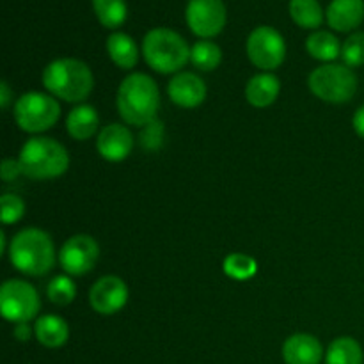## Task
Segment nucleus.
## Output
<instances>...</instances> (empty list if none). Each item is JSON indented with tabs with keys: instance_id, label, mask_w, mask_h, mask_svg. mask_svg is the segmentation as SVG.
<instances>
[{
	"instance_id": "obj_3",
	"label": "nucleus",
	"mask_w": 364,
	"mask_h": 364,
	"mask_svg": "<svg viewBox=\"0 0 364 364\" xmlns=\"http://www.w3.org/2000/svg\"><path fill=\"white\" fill-rule=\"evenodd\" d=\"M43 85L55 98L64 102H84L92 91L95 78L85 63L71 57L55 59L43 71Z\"/></svg>"
},
{
	"instance_id": "obj_18",
	"label": "nucleus",
	"mask_w": 364,
	"mask_h": 364,
	"mask_svg": "<svg viewBox=\"0 0 364 364\" xmlns=\"http://www.w3.org/2000/svg\"><path fill=\"white\" fill-rule=\"evenodd\" d=\"M36 340L46 348H59L70 338V327L66 320L57 315H45L38 318L34 326Z\"/></svg>"
},
{
	"instance_id": "obj_16",
	"label": "nucleus",
	"mask_w": 364,
	"mask_h": 364,
	"mask_svg": "<svg viewBox=\"0 0 364 364\" xmlns=\"http://www.w3.org/2000/svg\"><path fill=\"white\" fill-rule=\"evenodd\" d=\"M364 20V0H333L327 7V23L338 32H350Z\"/></svg>"
},
{
	"instance_id": "obj_23",
	"label": "nucleus",
	"mask_w": 364,
	"mask_h": 364,
	"mask_svg": "<svg viewBox=\"0 0 364 364\" xmlns=\"http://www.w3.org/2000/svg\"><path fill=\"white\" fill-rule=\"evenodd\" d=\"M290 16L302 28H316L323 23V9L318 0H290Z\"/></svg>"
},
{
	"instance_id": "obj_17",
	"label": "nucleus",
	"mask_w": 364,
	"mask_h": 364,
	"mask_svg": "<svg viewBox=\"0 0 364 364\" xmlns=\"http://www.w3.org/2000/svg\"><path fill=\"white\" fill-rule=\"evenodd\" d=\"M281 91L279 78L272 73L255 75L245 85V98L256 109H265L272 105Z\"/></svg>"
},
{
	"instance_id": "obj_2",
	"label": "nucleus",
	"mask_w": 364,
	"mask_h": 364,
	"mask_svg": "<svg viewBox=\"0 0 364 364\" xmlns=\"http://www.w3.org/2000/svg\"><path fill=\"white\" fill-rule=\"evenodd\" d=\"M9 259L11 265L25 276H45L53 269L55 247L46 231L27 228L11 240Z\"/></svg>"
},
{
	"instance_id": "obj_29",
	"label": "nucleus",
	"mask_w": 364,
	"mask_h": 364,
	"mask_svg": "<svg viewBox=\"0 0 364 364\" xmlns=\"http://www.w3.org/2000/svg\"><path fill=\"white\" fill-rule=\"evenodd\" d=\"M2 223L4 224H14L23 217L25 213V203L23 199L18 198L14 194H4L2 199Z\"/></svg>"
},
{
	"instance_id": "obj_8",
	"label": "nucleus",
	"mask_w": 364,
	"mask_h": 364,
	"mask_svg": "<svg viewBox=\"0 0 364 364\" xmlns=\"http://www.w3.org/2000/svg\"><path fill=\"white\" fill-rule=\"evenodd\" d=\"M39 295L32 284L9 279L0 288V309L4 318L13 323H28L39 313Z\"/></svg>"
},
{
	"instance_id": "obj_9",
	"label": "nucleus",
	"mask_w": 364,
	"mask_h": 364,
	"mask_svg": "<svg viewBox=\"0 0 364 364\" xmlns=\"http://www.w3.org/2000/svg\"><path fill=\"white\" fill-rule=\"evenodd\" d=\"M247 55L259 70H276L284 63L287 43L279 31L269 25L256 27L247 38Z\"/></svg>"
},
{
	"instance_id": "obj_22",
	"label": "nucleus",
	"mask_w": 364,
	"mask_h": 364,
	"mask_svg": "<svg viewBox=\"0 0 364 364\" xmlns=\"http://www.w3.org/2000/svg\"><path fill=\"white\" fill-rule=\"evenodd\" d=\"M363 348L354 338H336L327 348L326 364H363Z\"/></svg>"
},
{
	"instance_id": "obj_20",
	"label": "nucleus",
	"mask_w": 364,
	"mask_h": 364,
	"mask_svg": "<svg viewBox=\"0 0 364 364\" xmlns=\"http://www.w3.org/2000/svg\"><path fill=\"white\" fill-rule=\"evenodd\" d=\"M107 52L110 60L121 70H132L139 63V46L124 32H114L107 39Z\"/></svg>"
},
{
	"instance_id": "obj_11",
	"label": "nucleus",
	"mask_w": 364,
	"mask_h": 364,
	"mask_svg": "<svg viewBox=\"0 0 364 364\" xmlns=\"http://www.w3.org/2000/svg\"><path fill=\"white\" fill-rule=\"evenodd\" d=\"M100 258V247L89 235H75L60 247V267L71 276H84L91 272Z\"/></svg>"
},
{
	"instance_id": "obj_10",
	"label": "nucleus",
	"mask_w": 364,
	"mask_h": 364,
	"mask_svg": "<svg viewBox=\"0 0 364 364\" xmlns=\"http://www.w3.org/2000/svg\"><path fill=\"white\" fill-rule=\"evenodd\" d=\"M185 18L196 36L203 39L213 38L226 25V6L223 0H188Z\"/></svg>"
},
{
	"instance_id": "obj_1",
	"label": "nucleus",
	"mask_w": 364,
	"mask_h": 364,
	"mask_svg": "<svg viewBox=\"0 0 364 364\" xmlns=\"http://www.w3.org/2000/svg\"><path fill=\"white\" fill-rule=\"evenodd\" d=\"M160 95L155 80L149 75L132 73L117 89L119 116L132 127H146L156 119Z\"/></svg>"
},
{
	"instance_id": "obj_34",
	"label": "nucleus",
	"mask_w": 364,
	"mask_h": 364,
	"mask_svg": "<svg viewBox=\"0 0 364 364\" xmlns=\"http://www.w3.org/2000/svg\"><path fill=\"white\" fill-rule=\"evenodd\" d=\"M11 103V89L7 82H0V105L2 109H7Z\"/></svg>"
},
{
	"instance_id": "obj_24",
	"label": "nucleus",
	"mask_w": 364,
	"mask_h": 364,
	"mask_svg": "<svg viewBox=\"0 0 364 364\" xmlns=\"http://www.w3.org/2000/svg\"><path fill=\"white\" fill-rule=\"evenodd\" d=\"M92 9L100 23L107 28H117L128 16V6L124 0H92Z\"/></svg>"
},
{
	"instance_id": "obj_31",
	"label": "nucleus",
	"mask_w": 364,
	"mask_h": 364,
	"mask_svg": "<svg viewBox=\"0 0 364 364\" xmlns=\"http://www.w3.org/2000/svg\"><path fill=\"white\" fill-rule=\"evenodd\" d=\"M0 174H2L4 181H13L14 178H18L21 173V166L18 160L13 159H6L2 162V169H0Z\"/></svg>"
},
{
	"instance_id": "obj_32",
	"label": "nucleus",
	"mask_w": 364,
	"mask_h": 364,
	"mask_svg": "<svg viewBox=\"0 0 364 364\" xmlns=\"http://www.w3.org/2000/svg\"><path fill=\"white\" fill-rule=\"evenodd\" d=\"M352 124H354L355 134H358L361 139H364V105H361L358 110H355Z\"/></svg>"
},
{
	"instance_id": "obj_25",
	"label": "nucleus",
	"mask_w": 364,
	"mask_h": 364,
	"mask_svg": "<svg viewBox=\"0 0 364 364\" xmlns=\"http://www.w3.org/2000/svg\"><path fill=\"white\" fill-rule=\"evenodd\" d=\"M191 60L198 70L212 71L223 60V52H220L219 45H215L213 41L201 39L191 48Z\"/></svg>"
},
{
	"instance_id": "obj_14",
	"label": "nucleus",
	"mask_w": 364,
	"mask_h": 364,
	"mask_svg": "<svg viewBox=\"0 0 364 364\" xmlns=\"http://www.w3.org/2000/svg\"><path fill=\"white\" fill-rule=\"evenodd\" d=\"M169 98L176 103L178 107L183 109H194L201 105L206 98V85L203 78H199L196 73L183 71L178 73L167 85Z\"/></svg>"
},
{
	"instance_id": "obj_5",
	"label": "nucleus",
	"mask_w": 364,
	"mask_h": 364,
	"mask_svg": "<svg viewBox=\"0 0 364 364\" xmlns=\"http://www.w3.org/2000/svg\"><path fill=\"white\" fill-rule=\"evenodd\" d=\"M142 53L149 68L159 73H176L191 59V48L187 41L166 27L151 28L142 41Z\"/></svg>"
},
{
	"instance_id": "obj_21",
	"label": "nucleus",
	"mask_w": 364,
	"mask_h": 364,
	"mask_svg": "<svg viewBox=\"0 0 364 364\" xmlns=\"http://www.w3.org/2000/svg\"><path fill=\"white\" fill-rule=\"evenodd\" d=\"M306 50L313 59L323 60V63H333L338 57H341V43L334 34L326 31H316L306 41Z\"/></svg>"
},
{
	"instance_id": "obj_13",
	"label": "nucleus",
	"mask_w": 364,
	"mask_h": 364,
	"mask_svg": "<svg viewBox=\"0 0 364 364\" xmlns=\"http://www.w3.org/2000/svg\"><path fill=\"white\" fill-rule=\"evenodd\" d=\"M134 148V135L123 124H109L103 128L96 141L100 156L109 162H121L127 159Z\"/></svg>"
},
{
	"instance_id": "obj_19",
	"label": "nucleus",
	"mask_w": 364,
	"mask_h": 364,
	"mask_svg": "<svg viewBox=\"0 0 364 364\" xmlns=\"http://www.w3.org/2000/svg\"><path fill=\"white\" fill-rule=\"evenodd\" d=\"M100 116L95 107L91 105H78L68 114L66 130L75 141H85L92 137L98 130Z\"/></svg>"
},
{
	"instance_id": "obj_28",
	"label": "nucleus",
	"mask_w": 364,
	"mask_h": 364,
	"mask_svg": "<svg viewBox=\"0 0 364 364\" xmlns=\"http://www.w3.org/2000/svg\"><path fill=\"white\" fill-rule=\"evenodd\" d=\"M341 59L345 66L358 68L364 64V32H354L341 45Z\"/></svg>"
},
{
	"instance_id": "obj_35",
	"label": "nucleus",
	"mask_w": 364,
	"mask_h": 364,
	"mask_svg": "<svg viewBox=\"0 0 364 364\" xmlns=\"http://www.w3.org/2000/svg\"><path fill=\"white\" fill-rule=\"evenodd\" d=\"M0 251L6 252V233H0Z\"/></svg>"
},
{
	"instance_id": "obj_12",
	"label": "nucleus",
	"mask_w": 364,
	"mask_h": 364,
	"mask_svg": "<svg viewBox=\"0 0 364 364\" xmlns=\"http://www.w3.org/2000/svg\"><path fill=\"white\" fill-rule=\"evenodd\" d=\"M91 308L100 315H114L128 302V288L117 276H105L96 281L89 294Z\"/></svg>"
},
{
	"instance_id": "obj_30",
	"label": "nucleus",
	"mask_w": 364,
	"mask_h": 364,
	"mask_svg": "<svg viewBox=\"0 0 364 364\" xmlns=\"http://www.w3.org/2000/svg\"><path fill=\"white\" fill-rule=\"evenodd\" d=\"M141 146L148 151H153V149H159L162 146L164 141V123L159 119H153L151 123H148L146 127H142L141 135Z\"/></svg>"
},
{
	"instance_id": "obj_33",
	"label": "nucleus",
	"mask_w": 364,
	"mask_h": 364,
	"mask_svg": "<svg viewBox=\"0 0 364 364\" xmlns=\"http://www.w3.org/2000/svg\"><path fill=\"white\" fill-rule=\"evenodd\" d=\"M14 338L18 341H27L31 338V327H28V323H16V327H14Z\"/></svg>"
},
{
	"instance_id": "obj_27",
	"label": "nucleus",
	"mask_w": 364,
	"mask_h": 364,
	"mask_svg": "<svg viewBox=\"0 0 364 364\" xmlns=\"http://www.w3.org/2000/svg\"><path fill=\"white\" fill-rule=\"evenodd\" d=\"M46 295H48V299L53 304L68 306L75 301L77 287H75V283L68 276H57L48 283Z\"/></svg>"
},
{
	"instance_id": "obj_15",
	"label": "nucleus",
	"mask_w": 364,
	"mask_h": 364,
	"mask_svg": "<svg viewBox=\"0 0 364 364\" xmlns=\"http://www.w3.org/2000/svg\"><path fill=\"white\" fill-rule=\"evenodd\" d=\"M322 358V343L311 334H294L283 345V359L287 364H320Z\"/></svg>"
},
{
	"instance_id": "obj_26",
	"label": "nucleus",
	"mask_w": 364,
	"mask_h": 364,
	"mask_svg": "<svg viewBox=\"0 0 364 364\" xmlns=\"http://www.w3.org/2000/svg\"><path fill=\"white\" fill-rule=\"evenodd\" d=\"M256 270H258V263L247 255L233 252L224 259V272L233 279H249V277L255 276Z\"/></svg>"
},
{
	"instance_id": "obj_4",
	"label": "nucleus",
	"mask_w": 364,
	"mask_h": 364,
	"mask_svg": "<svg viewBox=\"0 0 364 364\" xmlns=\"http://www.w3.org/2000/svg\"><path fill=\"white\" fill-rule=\"evenodd\" d=\"M21 173L31 180H52L66 173L70 156L66 148L48 137H34L23 144L18 159Z\"/></svg>"
},
{
	"instance_id": "obj_7",
	"label": "nucleus",
	"mask_w": 364,
	"mask_h": 364,
	"mask_svg": "<svg viewBox=\"0 0 364 364\" xmlns=\"http://www.w3.org/2000/svg\"><path fill=\"white\" fill-rule=\"evenodd\" d=\"M60 116V107L55 96L45 92H25L14 105V119L18 127L28 134L50 130Z\"/></svg>"
},
{
	"instance_id": "obj_6",
	"label": "nucleus",
	"mask_w": 364,
	"mask_h": 364,
	"mask_svg": "<svg viewBox=\"0 0 364 364\" xmlns=\"http://www.w3.org/2000/svg\"><path fill=\"white\" fill-rule=\"evenodd\" d=\"M308 87L323 102L347 103L358 91V77L345 64H323L309 73Z\"/></svg>"
}]
</instances>
